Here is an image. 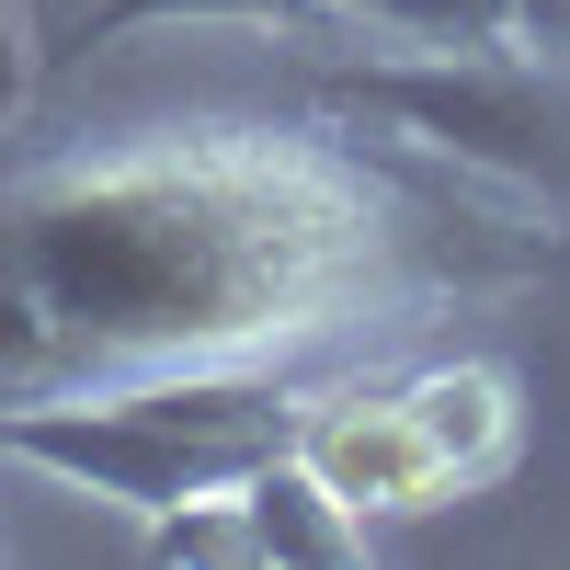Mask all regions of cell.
<instances>
[{
  "mask_svg": "<svg viewBox=\"0 0 570 570\" xmlns=\"http://www.w3.org/2000/svg\"><path fill=\"white\" fill-rule=\"evenodd\" d=\"M320 104L376 115L389 137L434 149L456 171H491L513 195H570V80L537 46H422V58L320 69Z\"/></svg>",
  "mask_w": 570,
  "mask_h": 570,
  "instance_id": "obj_4",
  "label": "cell"
},
{
  "mask_svg": "<svg viewBox=\"0 0 570 570\" xmlns=\"http://www.w3.org/2000/svg\"><path fill=\"white\" fill-rule=\"evenodd\" d=\"M137 23H308V0H104V12H80L58 58H91V46H115Z\"/></svg>",
  "mask_w": 570,
  "mask_h": 570,
  "instance_id": "obj_6",
  "label": "cell"
},
{
  "mask_svg": "<svg viewBox=\"0 0 570 570\" xmlns=\"http://www.w3.org/2000/svg\"><path fill=\"white\" fill-rule=\"evenodd\" d=\"M35 80H46V46H35V12H23V0H0V137L23 126Z\"/></svg>",
  "mask_w": 570,
  "mask_h": 570,
  "instance_id": "obj_8",
  "label": "cell"
},
{
  "mask_svg": "<svg viewBox=\"0 0 570 570\" xmlns=\"http://www.w3.org/2000/svg\"><path fill=\"white\" fill-rule=\"evenodd\" d=\"M513 46H537V58H570V0H502Z\"/></svg>",
  "mask_w": 570,
  "mask_h": 570,
  "instance_id": "obj_9",
  "label": "cell"
},
{
  "mask_svg": "<svg viewBox=\"0 0 570 570\" xmlns=\"http://www.w3.org/2000/svg\"><path fill=\"white\" fill-rule=\"evenodd\" d=\"M240 513H252V559H285V570H354L365 559V513L331 491L297 445L240 480Z\"/></svg>",
  "mask_w": 570,
  "mask_h": 570,
  "instance_id": "obj_5",
  "label": "cell"
},
{
  "mask_svg": "<svg viewBox=\"0 0 570 570\" xmlns=\"http://www.w3.org/2000/svg\"><path fill=\"white\" fill-rule=\"evenodd\" d=\"M343 12L400 23V35H422V46H502V35H513L502 0H343Z\"/></svg>",
  "mask_w": 570,
  "mask_h": 570,
  "instance_id": "obj_7",
  "label": "cell"
},
{
  "mask_svg": "<svg viewBox=\"0 0 570 570\" xmlns=\"http://www.w3.org/2000/svg\"><path fill=\"white\" fill-rule=\"evenodd\" d=\"M559 263V217L376 115H171L0 183V400L274 365Z\"/></svg>",
  "mask_w": 570,
  "mask_h": 570,
  "instance_id": "obj_1",
  "label": "cell"
},
{
  "mask_svg": "<svg viewBox=\"0 0 570 570\" xmlns=\"http://www.w3.org/2000/svg\"><path fill=\"white\" fill-rule=\"evenodd\" d=\"M297 411L308 389L285 365H183V376H126V389H69V400H0V456L149 525L195 491H240L263 456L297 445Z\"/></svg>",
  "mask_w": 570,
  "mask_h": 570,
  "instance_id": "obj_2",
  "label": "cell"
},
{
  "mask_svg": "<svg viewBox=\"0 0 570 570\" xmlns=\"http://www.w3.org/2000/svg\"><path fill=\"white\" fill-rule=\"evenodd\" d=\"M297 456L320 468L354 513H445L491 491L525 456V411H513V365H422L400 389H343L297 411Z\"/></svg>",
  "mask_w": 570,
  "mask_h": 570,
  "instance_id": "obj_3",
  "label": "cell"
}]
</instances>
